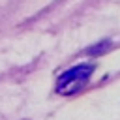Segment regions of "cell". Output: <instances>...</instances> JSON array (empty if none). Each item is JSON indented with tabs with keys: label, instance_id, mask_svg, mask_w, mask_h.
Here are the masks:
<instances>
[{
	"label": "cell",
	"instance_id": "6da1fadb",
	"mask_svg": "<svg viewBox=\"0 0 120 120\" xmlns=\"http://www.w3.org/2000/svg\"><path fill=\"white\" fill-rule=\"evenodd\" d=\"M94 69H96V66H94V64H88V62L66 69V71L58 77L56 92L62 94V96H69V94H75V92L82 90V88L86 86V82L90 81Z\"/></svg>",
	"mask_w": 120,
	"mask_h": 120
}]
</instances>
